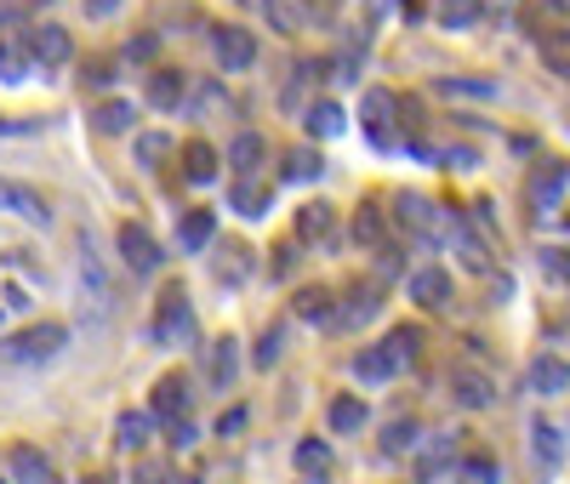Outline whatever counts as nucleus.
Listing matches in <instances>:
<instances>
[{
  "label": "nucleus",
  "instance_id": "obj_1",
  "mask_svg": "<svg viewBox=\"0 0 570 484\" xmlns=\"http://www.w3.org/2000/svg\"><path fill=\"white\" fill-rule=\"evenodd\" d=\"M63 348H69V330H63V325H52V319H40V325H29V330L7 336V343H0V359L35 371V365H52Z\"/></svg>",
  "mask_w": 570,
  "mask_h": 484
},
{
  "label": "nucleus",
  "instance_id": "obj_2",
  "mask_svg": "<svg viewBox=\"0 0 570 484\" xmlns=\"http://www.w3.org/2000/svg\"><path fill=\"white\" fill-rule=\"evenodd\" d=\"M149 336H155V343H166V348H177V343H188V336H195V308H188V290H183V285H166V290H160Z\"/></svg>",
  "mask_w": 570,
  "mask_h": 484
},
{
  "label": "nucleus",
  "instance_id": "obj_3",
  "mask_svg": "<svg viewBox=\"0 0 570 484\" xmlns=\"http://www.w3.org/2000/svg\"><path fill=\"white\" fill-rule=\"evenodd\" d=\"M394 120H400V97L389 86H365L360 97V126L365 137L376 142V149H394Z\"/></svg>",
  "mask_w": 570,
  "mask_h": 484
},
{
  "label": "nucleus",
  "instance_id": "obj_4",
  "mask_svg": "<svg viewBox=\"0 0 570 484\" xmlns=\"http://www.w3.org/2000/svg\"><path fill=\"white\" fill-rule=\"evenodd\" d=\"M0 211L29 223V228H52V200H46L40 188L18 182V177H0Z\"/></svg>",
  "mask_w": 570,
  "mask_h": 484
},
{
  "label": "nucleus",
  "instance_id": "obj_5",
  "mask_svg": "<svg viewBox=\"0 0 570 484\" xmlns=\"http://www.w3.org/2000/svg\"><path fill=\"white\" fill-rule=\"evenodd\" d=\"M23 52H29V63L63 69V63L75 58V40H69L63 23H29V29H23Z\"/></svg>",
  "mask_w": 570,
  "mask_h": 484
},
{
  "label": "nucleus",
  "instance_id": "obj_6",
  "mask_svg": "<svg viewBox=\"0 0 570 484\" xmlns=\"http://www.w3.org/2000/svg\"><path fill=\"white\" fill-rule=\"evenodd\" d=\"M212 52L228 75H246L257 63V34L240 29V23H223V29H212Z\"/></svg>",
  "mask_w": 570,
  "mask_h": 484
},
{
  "label": "nucleus",
  "instance_id": "obj_7",
  "mask_svg": "<svg viewBox=\"0 0 570 484\" xmlns=\"http://www.w3.org/2000/svg\"><path fill=\"white\" fill-rule=\"evenodd\" d=\"M451 399H456L462 411H491V405H497V376L480 371V365H456V371H451Z\"/></svg>",
  "mask_w": 570,
  "mask_h": 484
},
{
  "label": "nucleus",
  "instance_id": "obj_8",
  "mask_svg": "<svg viewBox=\"0 0 570 484\" xmlns=\"http://www.w3.org/2000/svg\"><path fill=\"white\" fill-rule=\"evenodd\" d=\"M120 263H126L131 274H155V268H160V239H155L149 228L126 223V228H120Z\"/></svg>",
  "mask_w": 570,
  "mask_h": 484
},
{
  "label": "nucleus",
  "instance_id": "obj_9",
  "mask_svg": "<svg viewBox=\"0 0 570 484\" xmlns=\"http://www.w3.org/2000/svg\"><path fill=\"white\" fill-rule=\"evenodd\" d=\"M405 290H411V303L428 308V314L451 308V274H445V268H416V274H405Z\"/></svg>",
  "mask_w": 570,
  "mask_h": 484
},
{
  "label": "nucleus",
  "instance_id": "obj_10",
  "mask_svg": "<svg viewBox=\"0 0 570 484\" xmlns=\"http://www.w3.org/2000/svg\"><path fill=\"white\" fill-rule=\"evenodd\" d=\"M400 223L411 228V234H422V239H440L445 228H451V217H440V206L434 200H422V194H400Z\"/></svg>",
  "mask_w": 570,
  "mask_h": 484
},
{
  "label": "nucleus",
  "instance_id": "obj_11",
  "mask_svg": "<svg viewBox=\"0 0 570 484\" xmlns=\"http://www.w3.org/2000/svg\"><path fill=\"white\" fill-rule=\"evenodd\" d=\"M531 462H537V473H559L564 467V427L559 422H548V416L531 422Z\"/></svg>",
  "mask_w": 570,
  "mask_h": 484
},
{
  "label": "nucleus",
  "instance_id": "obj_12",
  "mask_svg": "<svg viewBox=\"0 0 570 484\" xmlns=\"http://www.w3.org/2000/svg\"><path fill=\"white\" fill-rule=\"evenodd\" d=\"M531 206L537 211H559L564 206V160H542L531 177Z\"/></svg>",
  "mask_w": 570,
  "mask_h": 484
},
{
  "label": "nucleus",
  "instance_id": "obj_13",
  "mask_svg": "<svg viewBox=\"0 0 570 484\" xmlns=\"http://www.w3.org/2000/svg\"><path fill=\"white\" fill-rule=\"evenodd\" d=\"M303 126H308L314 142H331V137H343V131H348V115L331 103V97H314V103L303 109Z\"/></svg>",
  "mask_w": 570,
  "mask_h": 484
},
{
  "label": "nucleus",
  "instance_id": "obj_14",
  "mask_svg": "<svg viewBox=\"0 0 570 484\" xmlns=\"http://www.w3.org/2000/svg\"><path fill=\"white\" fill-rule=\"evenodd\" d=\"M149 411H155L160 422H188V382H183V376H160Z\"/></svg>",
  "mask_w": 570,
  "mask_h": 484
},
{
  "label": "nucleus",
  "instance_id": "obj_15",
  "mask_svg": "<svg viewBox=\"0 0 570 484\" xmlns=\"http://www.w3.org/2000/svg\"><path fill=\"white\" fill-rule=\"evenodd\" d=\"M212 234H217V217L200 211V206H188V211L177 217V246H183V251H206Z\"/></svg>",
  "mask_w": 570,
  "mask_h": 484
},
{
  "label": "nucleus",
  "instance_id": "obj_16",
  "mask_svg": "<svg viewBox=\"0 0 570 484\" xmlns=\"http://www.w3.org/2000/svg\"><path fill=\"white\" fill-rule=\"evenodd\" d=\"M137 120V103H126V97H104L98 109H91V131H104V137H126Z\"/></svg>",
  "mask_w": 570,
  "mask_h": 484
},
{
  "label": "nucleus",
  "instance_id": "obj_17",
  "mask_svg": "<svg viewBox=\"0 0 570 484\" xmlns=\"http://www.w3.org/2000/svg\"><path fill=\"white\" fill-rule=\"evenodd\" d=\"M297 319L303 325H331V319H337V290H331V285L297 290Z\"/></svg>",
  "mask_w": 570,
  "mask_h": 484
},
{
  "label": "nucleus",
  "instance_id": "obj_18",
  "mask_svg": "<svg viewBox=\"0 0 570 484\" xmlns=\"http://www.w3.org/2000/svg\"><path fill=\"white\" fill-rule=\"evenodd\" d=\"M12 484H58V467L46 462L35 445H18L12 451Z\"/></svg>",
  "mask_w": 570,
  "mask_h": 484
},
{
  "label": "nucleus",
  "instance_id": "obj_19",
  "mask_svg": "<svg viewBox=\"0 0 570 484\" xmlns=\"http://www.w3.org/2000/svg\"><path fill=\"white\" fill-rule=\"evenodd\" d=\"M206 376H212V387H228L234 376H240V343H234V336H223V343L206 348Z\"/></svg>",
  "mask_w": 570,
  "mask_h": 484
},
{
  "label": "nucleus",
  "instance_id": "obj_20",
  "mask_svg": "<svg viewBox=\"0 0 570 484\" xmlns=\"http://www.w3.org/2000/svg\"><path fill=\"white\" fill-rule=\"evenodd\" d=\"M564 382H570V371H564L559 354H542V359L531 365V394H537V399H559Z\"/></svg>",
  "mask_w": 570,
  "mask_h": 484
},
{
  "label": "nucleus",
  "instance_id": "obj_21",
  "mask_svg": "<svg viewBox=\"0 0 570 484\" xmlns=\"http://www.w3.org/2000/svg\"><path fill=\"white\" fill-rule=\"evenodd\" d=\"M263 160H268V142H263L257 131H240V137L228 142V166H234V177H252Z\"/></svg>",
  "mask_w": 570,
  "mask_h": 484
},
{
  "label": "nucleus",
  "instance_id": "obj_22",
  "mask_svg": "<svg viewBox=\"0 0 570 484\" xmlns=\"http://www.w3.org/2000/svg\"><path fill=\"white\" fill-rule=\"evenodd\" d=\"M376 314H383V297H376V285H354L348 308H337V319H331V325L354 330V325H365V319H376Z\"/></svg>",
  "mask_w": 570,
  "mask_h": 484
},
{
  "label": "nucleus",
  "instance_id": "obj_23",
  "mask_svg": "<svg viewBox=\"0 0 570 484\" xmlns=\"http://www.w3.org/2000/svg\"><path fill=\"white\" fill-rule=\"evenodd\" d=\"M217 166H223V155L212 149V142H200V137L183 142V177H188V182H212Z\"/></svg>",
  "mask_w": 570,
  "mask_h": 484
},
{
  "label": "nucleus",
  "instance_id": "obj_24",
  "mask_svg": "<svg viewBox=\"0 0 570 484\" xmlns=\"http://www.w3.org/2000/svg\"><path fill=\"white\" fill-rule=\"evenodd\" d=\"M183 97H188V75H177V69L149 75V103L155 109H183Z\"/></svg>",
  "mask_w": 570,
  "mask_h": 484
},
{
  "label": "nucleus",
  "instance_id": "obj_25",
  "mask_svg": "<svg viewBox=\"0 0 570 484\" xmlns=\"http://www.w3.org/2000/svg\"><path fill=\"white\" fill-rule=\"evenodd\" d=\"M331 228H337V211H331L325 200L297 206V239H303V246H314V239H331Z\"/></svg>",
  "mask_w": 570,
  "mask_h": 484
},
{
  "label": "nucleus",
  "instance_id": "obj_26",
  "mask_svg": "<svg viewBox=\"0 0 570 484\" xmlns=\"http://www.w3.org/2000/svg\"><path fill=\"white\" fill-rule=\"evenodd\" d=\"M171 149H177V142H171L166 131H137V142H131V155H137L142 171H160V166L171 160Z\"/></svg>",
  "mask_w": 570,
  "mask_h": 484
},
{
  "label": "nucleus",
  "instance_id": "obj_27",
  "mask_svg": "<svg viewBox=\"0 0 570 484\" xmlns=\"http://www.w3.org/2000/svg\"><path fill=\"white\" fill-rule=\"evenodd\" d=\"M228 206L240 211V217H263L268 206H274V194L263 188V182H252V177H240L234 182V194H228Z\"/></svg>",
  "mask_w": 570,
  "mask_h": 484
},
{
  "label": "nucleus",
  "instance_id": "obj_28",
  "mask_svg": "<svg viewBox=\"0 0 570 484\" xmlns=\"http://www.w3.org/2000/svg\"><path fill=\"white\" fill-rule=\"evenodd\" d=\"M325 422H331V433H360V427H365V399H360V394H343V399H331Z\"/></svg>",
  "mask_w": 570,
  "mask_h": 484
},
{
  "label": "nucleus",
  "instance_id": "obj_29",
  "mask_svg": "<svg viewBox=\"0 0 570 484\" xmlns=\"http://www.w3.org/2000/svg\"><path fill=\"white\" fill-rule=\"evenodd\" d=\"M376 348L389 354V365H394V371H405V365L416 359V348H422V330L400 325V330H389V343H376Z\"/></svg>",
  "mask_w": 570,
  "mask_h": 484
},
{
  "label": "nucleus",
  "instance_id": "obj_30",
  "mask_svg": "<svg viewBox=\"0 0 570 484\" xmlns=\"http://www.w3.org/2000/svg\"><path fill=\"white\" fill-rule=\"evenodd\" d=\"M297 473L325 478V473H331V445H325V439H297Z\"/></svg>",
  "mask_w": 570,
  "mask_h": 484
},
{
  "label": "nucleus",
  "instance_id": "obj_31",
  "mask_svg": "<svg viewBox=\"0 0 570 484\" xmlns=\"http://www.w3.org/2000/svg\"><path fill=\"white\" fill-rule=\"evenodd\" d=\"M480 18H485L480 0H440V23H445V29H473Z\"/></svg>",
  "mask_w": 570,
  "mask_h": 484
},
{
  "label": "nucleus",
  "instance_id": "obj_32",
  "mask_svg": "<svg viewBox=\"0 0 570 484\" xmlns=\"http://www.w3.org/2000/svg\"><path fill=\"white\" fill-rule=\"evenodd\" d=\"M320 171H325V160H320V149H308V142L285 155V177H292V182H314Z\"/></svg>",
  "mask_w": 570,
  "mask_h": 484
},
{
  "label": "nucleus",
  "instance_id": "obj_33",
  "mask_svg": "<svg viewBox=\"0 0 570 484\" xmlns=\"http://www.w3.org/2000/svg\"><path fill=\"white\" fill-rule=\"evenodd\" d=\"M354 376H360V382H389L394 365H389L383 348H365V354H354Z\"/></svg>",
  "mask_w": 570,
  "mask_h": 484
},
{
  "label": "nucleus",
  "instance_id": "obj_34",
  "mask_svg": "<svg viewBox=\"0 0 570 484\" xmlns=\"http://www.w3.org/2000/svg\"><path fill=\"white\" fill-rule=\"evenodd\" d=\"M149 427H155V422H149V416H137V411H126V416L115 422V433H120V445H126V451H142V445H149Z\"/></svg>",
  "mask_w": 570,
  "mask_h": 484
},
{
  "label": "nucleus",
  "instance_id": "obj_35",
  "mask_svg": "<svg viewBox=\"0 0 570 484\" xmlns=\"http://www.w3.org/2000/svg\"><path fill=\"white\" fill-rule=\"evenodd\" d=\"M456 484H502V467H497L491 456H468V462L456 467Z\"/></svg>",
  "mask_w": 570,
  "mask_h": 484
},
{
  "label": "nucleus",
  "instance_id": "obj_36",
  "mask_svg": "<svg viewBox=\"0 0 570 484\" xmlns=\"http://www.w3.org/2000/svg\"><path fill=\"white\" fill-rule=\"evenodd\" d=\"M445 467H451V433H434V445L422 451L416 473H422V478H434V473H445Z\"/></svg>",
  "mask_w": 570,
  "mask_h": 484
},
{
  "label": "nucleus",
  "instance_id": "obj_37",
  "mask_svg": "<svg viewBox=\"0 0 570 484\" xmlns=\"http://www.w3.org/2000/svg\"><path fill=\"white\" fill-rule=\"evenodd\" d=\"M246 257H252L246 246H228V251L217 257V279H228V285H240V279L252 274V263H246Z\"/></svg>",
  "mask_w": 570,
  "mask_h": 484
},
{
  "label": "nucleus",
  "instance_id": "obj_38",
  "mask_svg": "<svg viewBox=\"0 0 570 484\" xmlns=\"http://www.w3.org/2000/svg\"><path fill=\"white\" fill-rule=\"evenodd\" d=\"M416 445H422V439H416V422H394V427L383 433V451H389V456H411Z\"/></svg>",
  "mask_w": 570,
  "mask_h": 484
},
{
  "label": "nucleus",
  "instance_id": "obj_39",
  "mask_svg": "<svg viewBox=\"0 0 570 484\" xmlns=\"http://www.w3.org/2000/svg\"><path fill=\"white\" fill-rule=\"evenodd\" d=\"M354 239H360V246H383V217H376V206L354 211Z\"/></svg>",
  "mask_w": 570,
  "mask_h": 484
},
{
  "label": "nucleus",
  "instance_id": "obj_40",
  "mask_svg": "<svg viewBox=\"0 0 570 484\" xmlns=\"http://www.w3.org/2000/svg\"><path fill=\"white\" fill-rule=\"evenodd\" d=\"M0 80H7V86H18V80H29V63H23L18 52H7V46H0Z\"/></svg>",
  "mask_w": 570,
  "mask_h": 484
},
{
  "label": "nucleus",
  "instance_id": "obj_41",
  "mask_svg": "<svg viewBox=\"0 0 570 484\" xmlns=\"http://www.w3.org/2000/svg\"><path fill=\"white\" fill-rule=\"evenodd\" d=\"M279 354H285V336H279V330H263V343H257V365L268 371Z\"/></svg>",
  "mask_w": 570,
  "mask_h": 484
},
{
  "label": "nucleus",
  "instance_id": "obj_42",
  "mask_svg": "<svg viewBox=\"0 0 570 484\" xmlns=\"http://www.w3.org/2000/svg\"><path fill=\"white\" fill-rule=\"evenodd\" d=\"M542 274H548L553 285H564V246H553V251H542Z\"/></svg>",
  "mask_w": 570,
  "mask_h": 484
},
{
  "label": "nucleus",
  "instance_id": "obj_43",
  "mask_svg": "<svg viewBox=\"0 0 570 484\" xmlns=\"http://www.w3.org/2000/svg\"><path fill=\"white\" fill-rule=\"evenodd\" d=\"M126 0H86V18H115Z\"/></svg>",
  "mask_w": 570,
  "mask_h": 484
},
{
  "label": "nucleus",
  "instance_id": "obj_44",
  "mask_svg": "<svg viewBox=\"0 0 570 484\" xmlns=\"http://www.w3.org/2000/svg\"><path fill=\"white\" fill-rule=\"evenodd\" d=\"M240 427H246V411H223V422H217L223 439H228V433H240Z\"/></svg>",
  "mask_w": 570,
  "mask_h": 484
},
{
  "label": "nucleus",
  "instance_id": "obj_45",
  "mask_svg": "<svg viewBox=\"0 0 570 484\" xmlns=\"http://www.w3.org/2000/svg\"><path fill=\"white\" fill-rule=\"evenodd\" d=\"M155 46H160L155 34H137V40L126 46V52H131V58H155Z\"/></svg>",
  "mask_w": 570,
  "mask_h": 484
},
{
  "label": "nucleus",
  "instance_id": "obj_46",
  "mask_svg": "<svg viewBox=\"0 0 570 484\" xmlns=\"http://www.w3.org/2000/svg\"><path fill=\"white\" fill-rule=\"evenodd\" d=\"M109 80H115L109 63H86V86H109Z\"/></svg>",
  "mask_w": 570,
  "mask_h": 484
},
{
  "label": "nucleus",
  "instance_id": "obj_47",
  "mask_svg": "<svg viewBox=\"0 0 570 484\" xmlns=\"http://www.w3.org/2000/svg\"><path fill=\"white\" fill-rule=\"evenodd\" d=\"M171 445H177V451L195 445V427H188V422H171Z\"/></svg>",
  "mask_w": 570,
  "mask_h": 484
},
{
  "label": "nucleus",
  "instance_id": "obj_48",
  "mask_svg": "<svg viewBox=\"0 0 570 484\" xmlns=\"http://www.w3.org/2000/svg\"><path fill=\"white\" fill-rule=\"evenodd\" d=\"M137 484H171V478H166V467H142V478H137Z\"/></svg>",
  "mask_w": 570,
  "mask_h": 484
},
{
  "label": "nucleus",
  "instance_id": "obj_49",
  "mask_svg": "<svg viewBox=\"0 0 570 484\" xmlns=\"http://www.w3.org/2000/svg\"><path fill=\"white\" fill-rule=\"evenodd\" d=\"M480 7H485V12H513L519 0H480Z\"/></svg>",
  "mask_w": 570,
  "mask_h": 484
},
{
  "label": "nucleus",
  "instance_id": "obj_50",
  "mask_svg": "<svg viewBox=\"0 0 570 484\" xmlns=\"http://www.w3.org/2000/svg\"><path fill=\"white\" fill-rule=\"evenodd\" d=\"M80 484H120V478H115V473H86Z\"/></svg>",
  "mask_w": 570,
  "mask_h": 484
},
{
  "label": "nucleus",
  "instance_id": "obj_51",
  "mask_svg": "<svg viewBox=\"0 0 570 484\" xmlns=\"http://www.w3.org/2000/svg\"><path fill=\"white\" fill-rule=\"evenodd\" d=\"M0 484H7V478H0Z\"/></svg>",
  "mask_w": 570,
  "mask_h": 484
}]
</instances>
